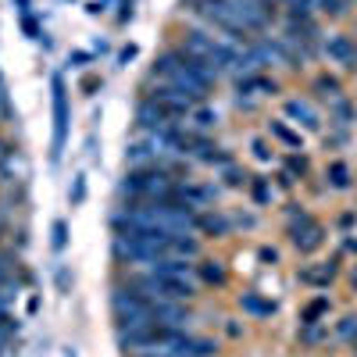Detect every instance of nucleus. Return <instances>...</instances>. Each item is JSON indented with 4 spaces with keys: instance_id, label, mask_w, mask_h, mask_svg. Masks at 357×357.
<instances>
[{
    "instance_id": "nucleus-5",
    "label": "nucleus",
    "mask_w": 357,
    "mask_h": 357,
    "mask_svg": "<svg viewBox=\"0 0 357 357\" xmlns=\"http://www.w3.org/2000/svg\"><path fill=\"white\" fill-rule=\"evenodd\" d=\"M50 89H54V154L50 158L61 161L65 136H68V86H65V75H54Z\"/></svg>"
},
{
    "instance_id": "nucleus-19",
    "label": "nucleus",
    "mask_w": 357,
    "mask_h": 357,
    "mask_svg": "<svg viewBox=\"0 0 357 357\" xmlns=\"http://www.w3.org/2000/svg\"><path fill=\"white\" fill-rule=\"evenodd\" d=\"M186 126L197 129V132H211V129H218V111L207 107V104H197L190 111V118H186Z\"/></svg>"
},
{
    "instance_id": "nucleus-26",
    "label": "nucleus",
    "mask_w": 357,
    "mask_h": 357,
    "mask_svg": "<svg viewBox=\"0 0 357 357\" xmlns=\"http://www.w3.org/2000/svg\"><path fill=\"white\" fill-rule=\"evenodd\" d=\"M229 225H232V232H236V229L254 232V229H257V215H250V211H232V215H229Z\"/></svg>"
},
{
    "instance_id": "nucleus-9",
    "label": "nucleus",
    "mask_w": 357,
    "mask_h": 357,
    "mask_svg": "<svg viewBox=\"0 0 357 357\" xmlns=\"http://www.w3.org/2000/svg\"><path fill=\"white\" fill-rule=\"evenodd\" d=\"M321 54L329 57V61L343 65V68H357V43L343 33H329L321 43Z\"/></svg>"
},
{
    "instance_id": "nucleus-34",
    "label": "nucleus",
    "mask_w": 357,
    "mask_h": 357,
    "mask_svg": "<svg viewBox=\"0 0 357 357\" xmlns=\"http://www.w3.org/2000/svg\"><path fill=\"white\" fill-rule=\"evenodd\" d=\"M97 86H100V79H93V75H86V79H82V89H86V93H93Z\"/></svg>"
},
{
    "instance_id": "nucleus-22",
    "label": "nucleus",
    "mask_w": 357,
    "mask_h": 357,
    "mask_svg": "<svg viewBox=\"0 0 357 357\" xmlns=\"http://www.w3.org/2000/svg\"><path fill=\"white\" fill-rule=\"evenodd\" d=\"M314 93H318L321 100L333 104V100L343 97V82H340L336 75H318V79H314Z\"/></svg>"
},
{
    "instance_id": "nucleus-2",
    "label": "nucleus",
    "mask_w": 357,
    "mask_h": 357,
    "mask_svg": "<svg viewBox=\"0 0 357 357\" xmlns=\"http://www.w3.org/2000/svg\"><path fill=\"white\" fill-rule=\"evenodd\" d=\"M129 286H136L139 293L146 296H158V301H183V304H193L200 296V282L197 279H183V275H168V272H158V268H132L126 275Z\"/></svg>"
},
{
    "instance_id": "nucleus-28",
    "label": "nucleus",
    "mask_w": 357,
    "mask_h": 357,
    "mask_svg": "<svg viewBox=\"0 0 357 357\" xmlns=\"http://www.w3.org/2000/svg\"><path fill=\"white\" fill-rule=\"evenodd\" d=\"M257 257H261V264H272V268L279 264V250H275V247H261Z\"/></svg>"
},
{
    "instance_id": "nucleus-13",
    "label": "nucleus",
    "mask_w": 357,
    "mask_h": 357,
    "mask_svg": "<svg viewBox=\"0 0 357 357\" xmlns=\"http://www.w3.org/2000/svg\"><path fill=\"white\" fill-rule=\"evenodd\" d=\"M329 314H333V301L325 293H314L311 301H304L301 304V314H296V321L301 325H311V321H329Z\"/></svg>"
},
{
    "instance_id": "nucleus-3",
    "label": "nucleus",
    "mask_w": 357,
    "mask_h": 357,
    "mask_svg": "<svg viewBox=\"0 0 357 357\" xmlns=\"http://www.w3.org/2000/svg\"><path fill=\"white\" fill-rule=\"evenodd\" d=\"M111 314H114L118 329H136V325H146V321H151V296L139 293L129 282H118L111 289Z\"/></svg>"
},
{
    "instance_id": "nucleus-10",
    "label": "nucleus",
    "mask_w": 357,
    "mask_h": 357,
    "mask_svg": "<svg viewBox=\"0 0 357 357\" xmlns=\"http://www.w3.org/2000/svg\"><path fill=\"white\" fill-rule=\"evenodd\" d=\"M236 304H240V311L247 314V318H254V321H272L275 318V301H268V296H261V293H254V289H243L240 296H236Z\"/></svg>"
},
{
    "instance_id": "nucleus-14",
    "label": "nucleus",
    "mask_w": 357,
    "mask_h": 357,
    "mask_svg": "<svg viewBox=\"0 0 357 357\" xmlns=\"http://www.w3.org/2000/svg\"><path fill=\"white\" fill-rule=\"evenodd\" d=\"M325 186L336 190V193H347V190L354 186V172H350V165L340 161V158L325 165Z\"/></svg>"
},
{
    "instance_id": "nucleus-21",
    "label": "nucleus",
    "mask_w": 357,
    "mask_h": 357,
    "mask_svg": "<svg viewBox=\"0 0 357 357\" xmlns=\"http://www.w3.org/2000/svg\"><path fill=\"white\" fill-rule=\"evenodd\" d=\"M329 114H333V122H336L340 129H347V126H354V122H357V104H354V100H347V93H343L340 100H333V104H329Z\"/></svg>"
},
{
    "instance_id": "nucleus-36",
    "label": "nucleus",
    "mask_w": 357,
    "mask_h": 357,
    "mask_svg": "<svg viewBox=\"0 0 357 357\" xmlns=\"http://www.w3.org/2000/svg\"><path fill=\"white\" fill-rule=\"evenodd\" d=\"M118 18H122V22L132 18V0H122V15H118Z\"/></svg>"
},
{
    "instance_id": "nucleus-23",
    "label": "nucleus",
    "mask_w": 357,
    "mask_h": 357,
    "mask_svg": "<svg viewBox=\"0 0 357 357\" xmlns=\"http://www.w3.org/2000/svg\"><path fill=\"white\" fill-rule=\"evenodd\" d=\"M333 336H336V340H343V343L357 340V311H347V314H340V318H336Z\"/></svg>"
},
{
    "instance_id": "nucleus-8",
    "label": "nucleus",
    "mask_w": 357,
    "mask_h": 357,
    "mask_svg": "<svg viewBox=\"0 0 357 357\" xmlns=\"http://www.w3.org/2000/svg\"><path fill=\"white\" fill-rule=\"evenodd\" d=\"M282 114L289 118V122L304 126L307 132H321V114H318L314 104L304 100V97H286V100H282Z\"/></svg>"
},
{
    "instance_id": "nucleus-6",
    "label": "nucleus",
    "mask_w": 357,
    "mask_h": 357,
    "mask_svg": "<svg viewBox=\"0 0 357 357\" xmlns=\"http://www.w3.org/2000/svg\"><path fill=\"white\" fill-rule=\"evenodd\" d=\"M340 264H343V254H333L325 261H311L304 268H296V282L307 286V289H329L340 275Z\"/></svg>"
},
{
    "instance_id": "nucleus-1",
    "label": "nucleus",
    "mask_w": 357,
    "mask_h": 357,
    "mask_svg": "<svg viewBox=\"0 0 357 357\" xmlns=\"http://www.w3.org/2000/svg\"><path fill=\"white\" fill-rule=\"evenodd\" d=\"M151 75L161 79V82H168L172 89H178V93L190 97L193 104H207L211 89H215L218 79H222L207 61H200V57L186 54L183 47H168V50L158 57V61H154Z\"/></svg>"
},
{
    "instance_id": "nucleus-16",
    "label": "nucleus",
    "mask_w": 357,
    "mask_h": 357,
    "mask_svg": "<svg viewBox=\"0 0 357 357\" xmlns=\"http://www.w3.org/2000/svg\"><path fill=\"white\" fill-rule=\"evenodd\" d=\"M268 136H272L275 143H282L286 151H304V136L293 132L282 118H272V122H268Z\"/></svg>"
},
{
    "instance_id": "nucleus-24",
    "label": "nucleus",
    "mask_w": 357,
    "mask_h": 357,
    "mask_svg": "<svg viewBox=\"0 0 357 357\" xmlns=\"http://www.w3.org/2000/svg\"><path fill=\"white\" fill-rule=\"evenodd\" d=\"M250 158H254L257 165H272V161H275V143H268L264 136H254V139H250Z\"/></svg>"
},
{
    "instance_id": "nucleus-37",
    "label": "nucleus",
    "mask_w": 357,
    "mask_h": 357,
    "mask_svg": "<svg viewBox=\"0 0 357 357\" xmlns=\"http://www.w3.org/2000/svg\"><path fill=\"white\" fill-rule=\"evenodd\" d=\"M57 286L68 293V272H65V268H57Z\"/></svg>"
},
{
    "instance_id": "nucleus-33",
    "label": "nucleus",
    "mask_w": 357,
    "mask_h": 357,
    "mask_svg": "<svg viewBox=\"0 0 357 357\" xmlns=\"http://www.w3.org/2000/svg\"><path fill=\"white\" fill-rule=\"evenodd\" d=\"M11 340H15V336H8L4 329H0V357H4V354H8V347H11Z\"/></svg>"
},
{
    "instance_id": "nucleus-7",
    "label": "nucleus",
    "mask_w": 357,
    "mask_h": 357,
    "mask_svg": "<svg viewBox=\"0 0 357 357\" xmlns=\"http://www.w3.org/2000/svg\"><path fill=\"white\" fill-rule=\"evenodd\" d=\"M257 97H279V82L268 79L264 72H247L236 79V104L250 107Z\"/></svg>"
},
{
    "instance_id": "nucleus-25",
    "label": "nucleus",
    "mask_w": 357,
    "mask_h": 357,
    "mask_svg": "<svg viewBox=\"0 0 357 357\" xmlns=\"http://www.w3.org/2000/svg\"><path fill=\"white\" fill-rule=\"evenodd\" d=\"M50 247H54L57 254H61V250L68 247V225H65L61 218H57V222L50 225Z\"/></svg>"
},
{
    "instance_id": "nucleus-20",
    "label": "nucleus",
    "mask_w": 357,
    "mask_h": 357,
    "mask_svg": "<svg viewBox=\"0 0 357 357\" xmlns=\"http://www.w3.org/2000/svg\"><path fill=\"white\" fill-rule=\"evenodd\" d=\"M282 172L293 178V183H304V178L311 175V165H307V158H304L301 151H289V154L282 158Z\"/></svg>"
},
{
    "instance_id": "nucleus-32",
    "label": "nucleus",
    "mask_w": 357,
    "mask_h": 357,
    "mask_svg": "<svg viewBox=\"0 0 357 357\" xmlns=\"http://www.w3.org/2000/svg\"><path fill=\"white\" fill-rule=\"evenodd\" d=\"M354 225H357V215H354V211H343V215H340V229H343V236H347Z\"/></svg>"
},
{
    "instance_id": "nucleus-18",
    "label": "nucleus",
    "mask_w": 357,
    "mask_h": 357,
    "mask_svg": "<svg viewBox=\"0 0 357 357\" xmlns=\"http://www.w3.org/2000/svg\"><path fill=\"white\" fill-rule=\"evenodd\" d=\"M218 186L222 190H247L250 186V172L243 168V165H225V168H218Z\"/></svg>"
},
{
    "instance_id": "nucleus-30",
    "label": "nucleus",
    "mask_w": 357,
    "mask_h": 357,
    "mask_svg": "<svg viewBox=\"0 0 357 357\" xmlns=\"http://www.w3.org/2000/svg\"><path fill=\"white\" fill-rule=\"evenodd\" d=\"M225 336H229V340H240V336H243V325L236 321V318H225Z\"/></svg>"
},
{
    "instance_id": "nucleus-29",
    "label": "nucleus",
    "mask_w": 357,
    "mask_h": 357,
    "mask_svg": "<svg viewBox=\"0 0 357 357\" xmlns=\"http://www.w3.org/2000/svg\"><path fill=\"white\" fill-rule=\"evenodd\" d=\"M340 254H354L357 257V236L354 232H347L343 240H340Z\"/></svg>"
},
{
    "instance_id": "nucleus-12",
    "label": "nucleus",
    "mask_w": 357,
    "mask_h": 357,
    "mask_svg": "<svg viewBox=\"0 0 357 357\" xmlns=\"http://www.w3.org/2000/svg\"><path fill=\"white\" fill-rule=\"evenodd\" d=\"M197 232L211 236V240H222V236H229V232H232L229 215L215 211V207H204V211H197Z\"/></svg>"
},
{
    "instance_id": "nucleus-31",
    "label": "nucleus",
    "mask_w": 357,
    "mask_h": 357,
    "mask_svg": "<svg viewBox=\"0 0 357 357\" xmlns=\"http://www.w3.org/2000/svg\"><path fill=\"white\" fill-rule=\"evenodd\" d=\"M68 65H72V68H86V65H89V54H86V50L68 54Z\"/></svg>"
},
{
    "instance_id": "nucleus-40",
    "label": "nucleus",
    "mask_w": 357,
    "mask_h": 357,
    "mask_svg": "<svg viewBox=\"0 0 357 357\" xmlns=\"http://www.w3.org/2000/svg\"><path fill=\"white\" fill-rule=\"evenodd\" d=\"M350 350H354V357H357V340H350Z\"/></svg>"
},
{
    "instance_id": "nucleus-4",
    "label": "nucleus",
    "mask_w": 357,
    "mask_h": 357,
    "mask_svg": "<svg viewBox=\"0 0 357 357\" xmlns=\"http://www.w3.org/2000/svg\"><path fill=\"white\" fill-rule=\"evenodd\" d=\"M286 240H289V247H293L296 254L311 257V254H318V250L325 247V240H329V229H325L311 211H296V215L286 218Z\"/></svg>"
},
{
    "instance_id": "nucleus-27",
    "label": "nucleus",
    "mask_w": 357,
    "mask_h": 357,
    "mask_svg": "<svg viewBox=\"0 0 357 357\" xmlns=\"http://www.w3.org/2000/svg\"><path fill=\"white\" fill-rule=\"evenodd\" d=\"M86 200V175H75L72 183V204H82Z\"/></svg>"
},
{
    "instance_id": "nucleus-11",
    "label": "nucleus",
    "mask_w": 357,
    "mask_h": 357,
    "mask_svg": "<svg viewBox=\"0 0 357 357\" xmlns=\"http://www.w3.org/2000/svg\"><path fill=\"white\" fill-rule=\"evenodd\" d=\"M197 282H200V286H215V289L229 286V268H225V261H222V257H197Z\"/></svg>"
},
{
    "instance_id": "nucleus-39",
    "label": "nucleus",
    "mask_w": 357,
    "mask_h": 357,
    "mask_svg": "<svg viewBox=\"0 0 357 357\" xmlns=\"http://www.w3.org/2000/svg\"><path fill=\"white\" fill-rule=\"evenodd\" d=\"M347 279H350V286H354V289H357V261H354V264H350V272H347Z\"/></svg>"
},
{
    "instance_id": "nucleus-35",
    "label": "nucleus",
    "mask_w": 357,
    "mask_h": 357,
    "mask_svg": "<svg viewBox=\"0 0 357 357\" xmlns=\"http://www.w3.org/2000/svg\"><path fill=\"white\" fill-rule=\"evenodd\" d=\"M126 357H175V354H161V350H143V354H126Z\"/></svg>"
},
{
    "instance_id": "nucleus-17",
    "label": "nucleus",
    "mask_w": 357,
    "mask_h": 357,
    "mask_svg": "<svg viewBox=\"0 0 357 357\" xmlns=\"http://www.w3.org/2000/svg\"><path fill=\"white\" fill-rule=\"evenodd\" d=\"M296 340H301V347H307V350H318L321 343H329V321L301 325V329H296Z\"/></svg>"
},
{
    "instance_id": "nucleus-38",
    "label": "nucleus",
    "mask_w": 357,
    "mask_h": 357,
    "mask_svg": "<svg viewBox=\"0 0 357 357\" xmlns=\"http://www.w3.org/2000/svg\"><path fill=\"white\" fill-rule=\"evenodd\" d=\"M132 57H136V47H126V50H122V65H129Z\"/></svg>"
},
{
    "instance_id": "nucleus-15",
    "label": "nucleus",
    "mask_w": 357,
    "mask_h": 357,
    "mask_svg": "<svg viewBox=\"0 0 357 357\" xmlns=\"http://www.w3.org/2000/svg\"><path fill=\"white\" fill-rule=\"evenodd\" d=\"M247 193H250L254 207H272V204L279 200L275 183H272V178H264V175H250V186H247Z\"/></svg>"
}]
</instances>
